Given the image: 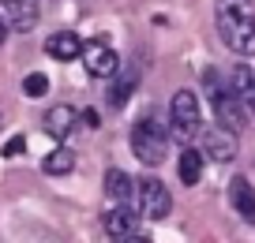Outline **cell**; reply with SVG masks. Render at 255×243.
Listing matches in <instances>:
<instances>
[{"mask_svg": "<svg viewBox=\"0 0 255 243\" xmlns=\"http://www.w3.org/2000/svg\"><path fill=\"white\" fill-rule=\"evenodd\" d=\"M218 30L222 41L240 56H255V15L244 0H222L218 4Z\"/></svg>", "mask_w": 255, "mask_h": 243, "instance_id": "cell-1", "label": "cell"}, {"mask_svg": "<svg viewBox=\"0 0 255 243\" xmlns=\"http://www.w3.org/2000/svg\"><path fill=\"white\" fill-rule=\"evenodd\" d=\"M131 154L143 161V165H161L169 157V131L158 124V120H139L131 127Z\"/></svg>", "mask_w": 255, "mask_h": 243, "instance_id": "cell-2", "label": "cell"}, {"mask_svg": "<svg viewBox=\"0 0 255 243\" xmlns=\"http://www.w3.org/2000/svg\"><path fill=\"white\" fill-rule=\"evenodd\" d=\"M169 127L180 142H191L203 131V112H199V97L191 90H176L169 101Z\"/></svg>", "mask_w": 255, "mask_h": 243, "instance_id": "cell-3", "label": "cell"}, {"mask_svg": "<svg viewBox=\"0 0 255 243\" xmlns=\"http://www.w3.org/2000/svg\"><path fill=\"white\" fill-rule=\"evenodd\" d=\"M207 94H210V105H214V116L222 127H229V131H240L244 127V101H240L237 94H233L229 86H222L218 82V71L207 68Z\"/></svg>", "mask_w": 255, "mask_h": 243, "instance_id": "cell-4", "label": "cell"}, {"mask_svg": "<svg viewBox=\"0 0 255 243\" xmlns=\"http://www.w3.org/2000/svg\"><path fill=\"white\" fill-rule=\"evenodd\" d=\"M139 225H143V217H139V210H131L128 202H117L113 210H105V217H102L105 236H109V240H117V243L139 236Z\"/></svg>", "mask_w": 255, "mask_h": 243, "instance_id": "cell-5", "label": "cell"}, {"mask_svg": "<svg viewBox=\"0 0 255 243\" xmlns=\"http://www.w3.org/2000/svg\"><path fill=\"white\" fill-rule=\"evenodd\" d=\"M139 210H143V217L150 221H165L169 210H173V195H169V187L161 180H143L139 183Z\"/></svg>", "mask_w": 255, "mask_h": 243, "instance_id": "cell-6", "label": "cell"}, {"mask_svg": "<svg viewBox=\"0 0 255 243\" xmlns=\"http://www.w3.org/2000/svg\"><path fill=\"white\" fill-rule=\"evenodd\" d=\"M83 64H87V71L94 79H113L120 71V56L105 41H87L83 45Z\"/></svg>", "mask_w": 255, "mask_h": 243, "instance_id": "cell-7", "label": "cell"}, {"mask_svg": "<svg viewBox=\"0 0 255 243\" xmlns=\"http://www.w3.org/2000/svg\"><path fill=\"white\" fill-rule=\"evenodd\" d=\"M203 150H207V157H214V161H233L237 157V131H229V127H210L207 135H203Z\"/></svg>", "mask_w": 255, "mask_h": 243, "instance_id": "cell-8", "label": "cell"}, {"mask_svg": "<svg viewBox=\"0 0 255 243\" xmlns=\"http://www.w3.org/2000/svg\"><path fill=\"white\" fill-rule=\"evenodd\" d=\"M45 53L53 56V60H79L83 56V38L72 30H56L53 38L45 41Z\"/></svg>", "mask_w": 255, "mask_h": 243, "instance_id": "cell-9", "label": "cell"}, {"mask_svg": "<svg viewBox=\"0 0 255 243\" xmlns=\"http://www.w3.org/2000/svg\"><path fill=\"white\" fill-rule=\"evenodd\" d=\"M75 124H79V112H75L72 105H53V109L45 112V131L53 135V139H68V135L75 131Z\"/></svg>", "mask_w": 255, "mask_h": 243, "instance_id": "cell-10", "label": "cell"}, {"mask_svg": "<svg viewBox=\"0 0 255 243\" xmlns=\"http://www.w3.org/2000/svg\"><path fill=\"white\" fill-rule=\"evenodd\" d=\"M229 202H233V210H237L244 221L255 225V187L244 180V176H237V180L229 183Z\"/></svg>", "mask_w": 255, "mask_h": 243, "instance_id": "cell-11", "label": "cell"}, {"mask_svg": "<svg viewBox=\"0 0 255 243\" xmlns=\"http://www.w3.org/2000/svg\"><path fill=\"white\" fill-rule=\"evenodd\" d=\"M8 15L19 34L34 30L38 26V0H8Z\"/></svg>", "mask_w": 255, "mask_h": 243, "instance_id": "cell-12", "label": "cell"}, {"mask_svg": "<svg viewBox=\"0 0 255 243\" xmlns=\"http://www.w3.org/2000/svg\"><path fill=\"white\" fill-rule=\"evenodd\" d=\"M229 90L240 101H252L255 97V71L248 68V64H237V68L229 71Z\"/></svg>", "mask_w": 255, "mask_h": 243, "instance_id": "cell-13", "label": "cell"}, {"mask_svg": "<svg viewBox=\"0 0 255 243\" xmlns=\"http://www.w3.org/2000/svg\"><path fill=\"white\" fill-rule=\"evenodd\" d=\"M176 172H180V183L195 187V183H199V176H203V154H199V150H180Z\"/></svg>", "mask_w": 255, "mask_h": 243, "instance_id": "cell-14", "label": "cell"}, {"mask_svg": "<svg viewBox=\"0 0 255 243\" xmlns=\"http://www.w3.org/2000/svg\"><path fill=\"white\" fill-rule=\"evenodd\" d=\"M131 191H135V183H131L128 172H120V168H109V172H105V195H109L113 202H128Z\"/></svg>", "mask_w": 255, "mask_h": 243, "instance_id": "cell-15", "label": "cell"}, {"mask_svg": "<svg viewBox=\"0 0 255 243\" xmlns=\"http://www.w3.org/2000/svg\"><path fill=\"white\" fill-rule=\"evenodd\" d=\"M135 82H139V75L135 71H124V75H113V90H109V105L113 109H120V105H128V97L135 94Z\"/></svg>", "mask_w": 255, "mask_h": 243, "instance_id": "cell-16", "label": "cell"}, {"mask_svg": "<svg viewBox=\"0 0 255 243\" xmlns=\"http://www.w3.org/2000/svg\"><path fill=\"white\" fill-rule=\"evenodd\" d=\"M72 168H75L72 150H53V154L41 161V172H49V176H64V172H72Z\"/></svg>", "mask_w": 255, "mask_h": 243, "instance_id": "cell-17", "label": "cell"}, {"mask_svg": "<svg viewBox=\"0 0 255 243\" xmlns=\"http://www.w3.org/2000/svg\"><path fill=\"white\" fill-rule=\"evenodd\" d=\"M45 90H49V79L41 75V71H30V75L23 79V94L26 97H45Z\"/></svg>", "mask_w": 255, "mask_h": 243, "instance_id": "cell-18", "label": "cell"}, {"mask_svg": "<svg viewBox=\"0 0 255 243\" xmlns=\"http://www.w3.org/2000/svg\"><path fill=\"white\" fill-rule=\"evenodd\" d=\"M23 150H26V139H23V135H11V139L4 142V150H0V154H4V157H19Z\"/></svg>", "mask_w": 255, "mask_h": 243, "instance_id": "cell-19", "label": "cell"}, {"mask_svg": "<svg viewBox=\"0 0 255 243\" xmlns=\"http://www.w3.org/2000/svg\"><path fill=\"white\" fill-rule=\"evenodd\" d=\"M83 120H87V127H102V116H98L94 109H87V112H83Z\"/></svg>", "mask_w": 255, "mask_h": 243, "instance_id": "cell-20", "label": "cell"}, {"mask_svg": "<svg viewBox=\"0 0 255 243\" xmlns=\"http://www.w3.org/2000/svg\"><path fill=\"white\" fill-rule=\"evenodd\" d=\"M4 41H8V19L0 15V45H4Z\"/></svg>", "mask_w": 255, "mask_h": 243, "instance_id": "cell-21", "label": "cell"}, {"mask_svg": "<svg viewBox=\"0 0 255 243\" xmlns=\"http://www.w3.org/2000/svg\"><path fill=\"white\" fill-rule=\"evenodd\" d=\"M124 243H150L146 236H131V240H124Z\"/></svg>", "mask_w": 255, "mask_h": 243, "instance_id": "cell-22", "label": "cell"}, {"mask_svg": "<svg viewBox=\"0 0 255 243\" xmlns=\"http://www.w3.org/2000/svg\"><path fill=\"white\" fill-rule=\"evenodd\" d=\"M248 105H252V109H255V97H252V101H248Z\"/></svg>", "mask_w": 255, "mask_h": 243, "instance_id": "cell-23", "label": "cell"}, {"mask_svg": "<svg viewBox=\"0 0 255 243\" xmlns=\"http://www.w3.org/2000/svg\"><path fill=\"white\" fill-rule=\"evenodd\" d=\"M0 127H4V116H0Z\"/></svg>", "mask_w": 255, "mask_h": 243, "instance_id": "cell-24", "label": "cell"}, {"mask_svg": "<svg viewBox=\"0 0 255 243\" xmlns=\"http://www.w3.org/2000/svg\"><path fill=\"white\" fill-rule=\"evenodd\" d=\"M0 4H8V0H0Z\"/></svg>", "mask_w": 255, "mask_h": 243, "instance_id": "cell-25", "label": "cell"}]
</instances>
